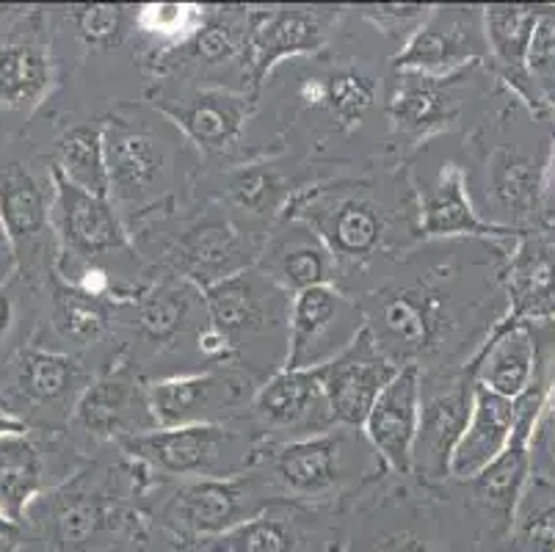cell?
I'll return each mask as SVG.
<instances>
[{"mask_svg": "<svg viewBox=\"0 0 555 552\" xmlns=\"http://www.w3.org/2000/svg\"><path fill=\"white\" fill-rule=\"evenodd\" d=\"M116 445L150 473L180 480L235 478L255 467L260 455L244 434L224 425L153 428L119 439Z\"/></svg>", "mask_w": 555, "mask_h": 552, "instance_id": "6da1fadb", "label": "cell"}, {"mask_svg": "<svg viewBox=\"0 0 555 552\" xmlns=\"http://www.w3.org/2000/svg\"><path fill=\"white\" fill-rule=\"evenodd\" d=\"M25 525L34 528L37 552H92L116 528L114 498L86 473L75 475L50 495H39L25 514Z\"/></svg>", "mask_w": 555, "mask_h": 552, "instance_id": "7a4b0ae2", "label": "cell"}, {"mask_svg": "<svg viewBox=\"0 0 555 552\" xmlns=\"http://www.w3.org/2000/svg\"><path fill=\"white\" fill-rule=\"evenodd\" d=\"M89 384L86 368L69 354L20 348L0 368V409L31 428L39 414L75 412Z\"/></svg>", "mask_w": 555, "mask_h": 552, "instance_id": "3957f363", "label": "cell"}, {"mask_svg": "<svg viewBox=\"0 0 555 552\" xmlns=\"http://www.w3.org/2000/svg\"><path fill=\"white\" fill-rule=\"evenodd\" d=\"M287 219L310 227L335 260H367L387 238V216L376 200L357 189H312L296 196Z\"/></svg>", "mask_w": 555, "mask_h": 552, "instance_id": "277c9868", "label": "cell"}, {"mask_svg": "<svg viewBox=\"0 0 555 552\" xmlns=\"http://www.w3.org/2000/svg\"><path fill=\"white\" fill-rule=\"evenodd\" d=\"M269 505L266 480L244 473L235 478L180 480L178 489L166 500L164 516L166 525L199 541L266 514Z\"/></svg>", "mask_w": 555, "mask_h": 552, "instance_id": "5b68a950", "label": "cell"}, {"mask_svg": "<svg viewBox=\"0 0 555 552\" xmlns=\"http://www.w3.org/2000/svg\"><path fill=\"white\" fill-rule=\"evenodd\" d=\"M365 326L360 304L343 296L335 285L299 293L291 298L285 368L296 371L324 368L343 348L351 346Z\"/></svg>", "mask_w": 555, "mask_h": 552, "instance_id": "8992f818", "label": "cell"}, {"mask_svg": "<svg viewBox=\"0 0 555 552\" xmlns=\"http://www.w3.org/2000/svg\"><path fill=\"white\" fill-rule=\"evenodd\" d=\"M489 53L483 12L464 7L431 9L426 23L396 59L398 73L453 78Z\"/></svg>", "mask_w": 555, "mask_h": 552, "instance_id": "52a82bcc", "label": "cell"}, {"mask_svg": "<svg viewBox=\"0 0 555 552\" xmlns=\"http://www.w3.org/2000/svg\"><path fill=\"white\" fill-rule=\"evenodd\" d=\"M357 453L354 428H332L312 437L280 442L257 455L269 464L271 486L296 498H326L348 478V459Z\"/></svg>", "mask_w": 555, "mask_h": 552, "instance_id": "ba28073f", "label": "cell"}, {"mask_svg": "<svg viewBox=\"0 0 555 552\" xmlns=\"http://www.w3.org/2000/svg\"><path fill=\"white\" fill-rule=\"evenodd\" d=\"M398 371L401 368L378 348L371 329H362L351 346L343 348L324 368H318L335 425L360 428Z\"/></svg>", "mask_w": 555, "mask_h": 552, "instance_id": "9c48e42d", "label": "cell"}, {"mask_svg": "<svg viewBox=\"0 0 555 552\" xmlns=\"http://www.w3.org/2000/svg\"><path fill=\"white\" fill-rule=\"evenodd\" d=\"M249 376L232 368L171 376L147 387V403L158 428L180 425H219V418L235 412L249 398Z\"/></svg>", "mask_w": 555, "mask_h": 552, "instance_id": "30bf717a", "label": "cell"}, {"mask_svg": "<svg viewBox=\"0 0 555 552\" xmlns=\"http://www.w3.org/2000/svg\"><path fill=\"white\" fill-rule=\"evenodd\" d=\"M367 329L376 337L378 348L398 364H417L440 337L442 304L428 287H396L371 304H360Z\"/></svg>", "mask_w": 555, "mask_h": 552, "instance_id": "8fae6325", "label": "cell"}, {"mask_svg": "<svg viewBox=\"0 0 555 552\" xmlns=\"http://www.w3.org/2000/svg\"><path fill=\"white\" fill-rule=\"evenodd\" d=\"M337 20V9H266L246 20L244 64L255 84L294 55H312L324 48Z\"/></svg>", "mask_w": 555, "mask_h": 552, "instance_id": "7c38bea8", "label": "cell"}, {"mask_svg": "<svg viewBox=\"0 0 555 552\" xmlns=\"http://www.w3.org/2000/svg\"><path fill=\"white\" fill-rule=\"evenodd\" d=\"M50 175L55 191L50 221L67 255L89 262L128 246V232L105 196L86 194L55 169Z\"/></svg>", "mask_w": 555, "mask_h": 552, "instance_id": "4fadbf2b", "label": "cell"}, {"mask_svg": "<svg viewBox=\"0 0 555 552\" xmlns=\"http://www.w3.org/2000/svg\"><path fill=\"white\" fill-rule=\"evenodd\" d=\"M202 296H205L208 326L230 343L232 354L238 351L246 337L282 323V307L285 310L291 307V301L285 304L282 298L285 293L271 285L255 268L202 291Z\"/></svg>", "mask_w": 555, "mask_h": 552, "instance_id": "5bb4252c", "label": "cell"}, {"mask_svg": "<svg viewBox=\"0 0 555 552\" xmlns=\"http://www.w3.org/2000/svg\"><path fill=\"white\" fill-rule=\"evenodd\" d=\"M251 412L266 432H296L301 437L337 428L318 368H282L251 398Z\"/></svg>", "mask_w": 555, "mask_h": 552, "instance_id": "9a60e30c", "label": "cell"}, {"mask_svg": "<svg viewBox=\"0 0 555 552\" xmlns=\"http://www.w3.org/2000/svg\"><path fill=\"white\" fill-rule=\"evenodd\" d=\"M421 364H403L362 423L373 453L396 473H412V448H415L417 423H421Z\"/></svg>", "mask_w": 555, "mask_h": 552, "instance_id": "2e32d148", "label": "cell"}, {"mask_svg": "<svg viewBox=\"0 0 555 552\" xmlns=\"http://www.w3.org/2000/svg\"><path fill=\"white\" fill-rule=\"evenodd\" d=\"M473 393H476V382L467 371V376L453 387L423 398L421 423H417L415 448H412V470L421 478H451L448 475L451 455L462 439L464 428L470 423Z\"/></svg>", "mask_w": 555, "mask_h": 552, "instance_id": "e0dca14e", "label": "cell"}, {"mask_svg": "<svg viewBox=\"0 0 555 552\" xmlns=\"http://www.w3.org/2000/svg\"><path fill=\"white\" fill-rule=\"evenodd\" d=\"M257 266L271 285L291 298L310 287L335 285V255L310 227L296 219H287V224L266 241Z\"/></svg>", "mask_w": 555, "mask_h": 552, "instance_id": "ac0fdd59", "label": "cell"}, {"mask_svg": "<svg viewBox=\"0 0 555 552\" xmlns=\"http://www.w3.org/2000/svg\"><path fill=\"white\" fill-rule=\"evenodd\" d=\"M260 252L227 221H205L180 238L169 260L178 277L208 291L235 273L249 271L251 262L260 260Z\"/></svg>", "mask_w": 555, "mask_h": 552, "instance_id": "d6986e66", "label": "cell"}, {"mask_svg": "<svg viewBox=\"0 0 555 552\" xmlns=\"http://www.w3.org/2000/svg\"><path fill=\"white\" fill-rule=\"evenodd\" d=\"M73 423L83 432L105 439H125L158 428L147 403V387L139 389L130 371H116L98 378L80 395Z\"/></svg>", "mask_w": 555, "mask_h": 552, "instance_id": "ffe728a7", "label": "cell"}, {"mask_svg": "<svg viewBox=\"0 0 555 552\" xmlns=\"http://www.w3.org/2000/svg\"><path fill=\"white\" fill-rule=\"evenodd\" d=\"M105 125L111 196L119 202H141L155 191L166 171V150L144 125L111 116Z\"/></svg>", "mask_w": 555, "mask_h": 552, "instance_id": "44dd1931", "label": "cell"}, {"mask_svg": "<svg viewBox=\"0 0 555 552\" xmlns=\"http://www.w3.org/2000/svg\"><path fill=\"white\" fill-rule=\"evenodd\" d=\"M50 213H53V200L28 166L12 164L0 169V216L14 241L20 266L25 255H28V268L48 266L42 252L50 243V227H53Z\"/></svg>", "mask_w": 555, "mask_h": 552, "instance_id": "7402d4cb", "label": "cell"}, {"mask_svg": "<svg viewBox=\"0 0 555 552\" xmlns=\"http://www.w3.org/2000/svg\"><path fill=\"white\" fill-rule=\"evenodd\" d=\"M508 321H555V230L525 232L508 262Z\"/></svg>", "mask_w": 555, "mask_h": 552, "instance_id": "603a6c76", "label": "cell"}, {"mask_svg": "<svg viewBox=\"0 0 555 552\" xmlns=\"http://www.w3.org/2000/svg\"><path fill=\"white\" fill-rule=\"evenodd\" d=\"M517 428V401L478 387L473 393V414L451 455L448 475L456 480H473L508 448Z\"/></svg>", "mask_w": 555, "mask_h": 552, "instance_id": "cb8c5ba5", "label": "cell"}, {"mask_svg": "<svg viewBox=\"0 0 555 552\" xmlns=\"http://www.w3.org/2000/svg\"><path fill=\"white\" fill-rule=\"evenodd\" d=\"M459 78L462 75L428 78V75L398 73L396 69L390 91H387V114L398 133L426 139L434 130L446 128L459 111Z\"/></svg>", "mask_w": 555, "mask_h": 552, "instance_id": "d4e9b609", "label": "cell"}, {"mask_svg": "<svg viewBox=\"0 0 555 552\" xmlns=\"http://www.w3.org/2000/svg\"><path fill=\"white\" fill-rule=\"evenodd\" d=\"M537 371V343L528 323L506 321L494 329V334L481 348L470 368V376L478 387L508 401L522 398L533 387Z\"/></svg>", "mask_w": 555, "mask_h": 552, "instance_id": "484cf974", "label": "cell"}, {"mask_svg": "<svg viewBox=\"0 0 555 552\" xmlns=\"http://www.w3.org/2000/svg\"><path fill=\"white\" fill-rule=\"evenodd\" d=\"M196 146L224 152L238 141L251 114V98L227 89H202L175 108H164Z\"/></svg>", "mask_w": 555, "mask_h": 552, "instance_id": "4316f807", "label": "cell"}, {"mask_svg": "<svg viewBox=\"0 0 555 552\" xmlns=\"http://www.w3.org/2000/svg\"><path fill=\"white\" fill-rule=\"evenodd\" d=\"M53 80L50 50L37 34H12L0 42V111L28 114L44 100Z\"/></svg>", "mask_w": 555, "mask_h": 552, "instance_id": "83f0119b", "label": "cell"}, {"mask_svg": "<svg viewBox=\"0 0 555 552\" xmlns=\"http://www.w3.org/2000/svg\"><path fill=\"white\" fill-rule=\"evenodd\" d=\"M421 232L423 238H492L508 235V227L494 224L481 219L473 207L467 189H464V175L459 166L448 164L434 180L431 189L421 196Z\"/></svg>", "mask_w": 555, "mask_h": 552, "instance_id": "f1b7e54d", "label": "cell"}, {"mask_svg": "<svg viewBox=\"0 0 555 552\" xmlns=\"http://www.w3.org/2000/svg\"><path fill=\"white\" fill-rule=\"evenodd\" d=\"M44 489V453L31 432L0 434V519L23 528Z\"/></svg>", "mask_w": 555, "mask_h": 552, "instance_id": "f546056e", "label": "cell"}, {"mask_svg": "<svg viewBox=\"0 0 555 552\" xmlns=\"http://www.w3.org/2000/svg\"><path fill=\"white\" fill-rule=\"evenodd\" d=\"M542 12L531 7H487L483 9V34L489 55L494 59L503 78L522 94L528 103H537L531 78H528V50Z\"/></svg>", "mask_w": 555, "mask_h": 552, "instance_id": "4dcf8cb0", "label": "cell"}, {"mask_svg": "<svg viewBox=\"0 0 555 552\" xmlns=\"http://www.w3.org/2000/svg\"><path fill=\"white\" fill-rule=\"evenodd\" d=\"M199 301H205L199 287L175 273L155 282L147 293H141L135 304V323L153 343L178 341L194 323V310Z\"/></svg>", "mask_w": 555, "mask_h": 552, "instance_id": "1f68e13d", "label": "cell"}, {"mask_svg": "<svg viewBox=\"0 0 555 552\" xmlns=\"http://www.w3.org/2000/svg\"><path fill=\"white\" fill-rule=\"evenodd\" d=\"M64 180L94 196H111L108 161H105V125L89 121L67 130L55 146V166Z\"/></svg>", "mask_w": 555, "mask_h": 552, "instance_id": "d6a6232c", "label": "cell"}, {"mask_svg": "<svg viewBox=\"0 0 555 552\" xmlns=\"http://www.w3.org/2000/svg\"><path fill=\"white\" fill-rule=\"evenodd\" d=\"M489 202L508 221L531 219L539 205V169L512 150H494L487 166Z\"/></svg>", "mask_w": 555, "mask_h": 552, "instance_id": "836d02e7", "label": "cell"}, {"mask_svg": "<svg viewBox=\"0 0 555 552\" xmlns=\"http://www.w3.org/2000/svg\"><path fill=\"white\" fill-rule=\"evenodd\" d=\"M512 541L517 552H555V486L531 478L512 519Z\"/></svg>", "mask_w": 555, "mask_h": 552, "instance_id": "e575fe53", "label": "cell"}, {"mask_svg": "<svg viewBox=\"0 0 555 552\" xmlns=\"http://www.w3.org/2000/svg\"><path fill=\"white\" fill-rule=\"evenodd\" d=\"M199 552H296L299 534L291 523L276 516L260 514L255 519L235 525L219 536H208L194 544Z\"/></svg>", "mask_w": 555, "mask_h": 552, "instance_id": "d590c367", "label": "cell"}, {"mask_svg": "<svg viewBox=\"0 0 555 552\" xmlns=\"http://www.w3.org/2000/svg\"><path fill=\"white\" fill-rule=\"evenodd\" d=\"M53 326L64 341L86 346V343L100 341L108 329V307L100 296L78 291L75 285L62 287L55 293Z\"/></svg>", "mask_w": 555, "mask_h": 552, "instance_id": "8d00e7d4", "label": "cell"}, {"mask_svg": "<svg viewBox=\"0 0 555 552\" xmlns=\"http://www.w3.org/2000/svg\"><path fill=\"white\" fill-rule=\"evenodd\" d=\"M244 48L246 25L235 23L227 14H208L202 20L199 28L183 44H178L175 53L180 55V61L214 67V64H224V61L235 59L238 53L244 55Z\"/></svg>", "mask_w": 555, "mask_h": 552, "instance_id": "74e56055", "label": "cell"}, {"mask_svg": "<svg viewBox=\"0 0 555 552\" xmlns=\"http://www.w3.org/2000/svg\"><path fill=\"white\" fill-rule=\"evenodd\" d=\"M376 103V86L354 69H340L324 78L321 108L337 121V128L354 130Z\"/></svg>", "mask_w": 555, "mask_h": 552, "instance_id": "f35d334b", "label": "cell"}, {"mask_svg": "<svg viewBox=\"0 0 555 552\" xmlns=\"http://www.w3.org/2000/svg\"><path fill=\"white\" fill-rule=\"evenodd\" d=\"M67 17L78 30V37L92 48H114L128 37L130 14L122 7H105V3L73 7L67 9Z\"/></svg>", "mask_w": 555, "mask_h": 552, "instance_id": "ab89813d", "label": "cell"}, {"mask_svg": "<svg viewBox=\"0 0 555 552\" xmlns=\"http://www.w3.org/2000/svg\"><path fill=\"white\" fill-rule=\"evenodd\" d=\"M280 177L260 164L241 166L227 182V200L246 213H269L280 200Z\"/></svg>", "mask_w": 555, "mask_h": 552, "instance_id": "60d3db41", "label": "cell"}, {"mask_svg": "<svg viewBox=\"0 0 555 552\" xmlns=\"http://www.w3.org/2000/svg\"><path fill=\"white\" fill-rule=\"evenodd\" d=\"M205 17H208L205 9L189 7V3H150V7L139 9L135 25L147 34H155V37L175 39V42L183 44Z\"/></svg>", "mask_w": 555, "mask_h": 552, "instance_id": "b9f144b4", "label": "cell"}, {"mask_svg": "<svg viewBox=\"0 0 555 552\" xmlns=\"http://www.w3.org/2000/svg\"><path fill=\"white\" fill-rule=\"evenodd\" d=\"M528 78L537 100L555 108V12H542L528 50Z\"/></svg>", "mask_w": 555, "mask_h": 552, "instance_id": "7bdbcfd3", "label": "cell"}, {"mask_svg": "<svg viewBox=\"0 0 555 552\" xmlns=\"http://www.w3.org/2000/svg\"><path fill=\"white\" fill-rule=\"evenodd\" d=\"M431 9L434 7H417V3H403V7L396 3V7H365L362 14H365L378 30H385L387 37L401 42L403 48V44L421 30V25L426 23Z\"/></svg>", "mask_w": 555, "mask_h": 552, "instance_id": "ee69618b", "label": "cell"}, {"mask_svg": "<svg viewBox=\"0 0 555 552\" xmlns=\"http://www.w3.org/2000/svg\"><path fill=\"white\" fill-rule=\"evenodd\" d=\"M17 268H20L17 249H14L12 235H9L7 224H3V216H0V287L12 280L14 273H17Z\"/></svg>", "mask_w": 555, "mask_h": 552, "instance_id": "f6af8a7d", "label": "cell"}, {"mask_svg": "<svg viewBox=\"0 0 555 552\" xmlns=\"http://www.w3.org/2000/svg\"><path fill=\"white\" fill-rule=\"evenodd\" d=\"M537 428H544V432H550V428H553V437H555V384L547 389V393H544V403H542V412H539ZM553 445H555V439H553Z\"/></svg>", "mask_w": 555, "mask_h": 552, "instance_id": "bcb514c9", "label": "cell"}, {"mask_svg": "<svg viewBox=\"0 0 555 552\" xmlns=\"http://www.w3.org/2000/svg\"><path fill=\"white\" fill-rule=\"evenodd\" d=\"M12 298H9V293L0 287V337L7 334L9 323H12Z\"/></svg>", "mask_w": 555, "mask_h": 552, "instance_id": "7dc6e473", "label": "cell"}, {"mask_svg": "<svg viewBox=\"0 0 555 552\" xmlns=\"http://www.w3.org/2000/svg\"><path fill=\"white\" fill-rule=\"evenodd\" d=\"M14 432H31V428H28L25 423H20V420L9 418V414L0 409V434H14Z\"/></svg>", "mask_w": 555, "mask_h": 552, "instance_id": "c3c4849f", "label": "cell"}, {"mask_svg": "<svg viewBox=\"0 0 555 552\" xmlns=\"http://www.w3.org/2000/svg\"><path fill=\"white\" fill-rule=\"evenodd\" d=\"M0 539H20V528L9 525L7 519H0Z\"/></svg>", "mask_w": 555, "mask_h": 552, "instance_id": "681fc988", "label": "cell"}, {"mask_svg": "<svg viewBox=\"0 0 555 552\" xmlns=\"http://www.w3.org/2000/svg\"><path fill=\"white\" fill-rule=\"evenodd\" d=\"M390 552H431V550H426V547L415 544V541H406V544L396 547V550H390Z\"/></svg>", "mask_w": 555, "mask_h": 552, "instance_id": "f907efd6", "label": "cell"}, {"mask_svg": "<svg viewBox=\"0 0 555 552\" xmlns=\"http://www.w3.org/2000/svg\"><path fill=\"white\" fill-rule=\"evenodd\" d=\"M0 552H20V539H0Z\"/></svg>", "mask_w": 555, "mask_h": 552, "instance_id": "816d5d0a", "label": "cell"}, {"mask_svg": "<svg viewBox=\"0 0 555 552\" xmlns=\"http://www.w3.org/2000/svg\"><path fill=\"white\" fill-rule=\"evenodd\" d=\"M194 552H199V550H194Z\"/></svg>", "mask_w": 555, "mask_h": 552, "instance_id": "f5cc1de1", "label": "cell"}]
</instances>
